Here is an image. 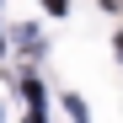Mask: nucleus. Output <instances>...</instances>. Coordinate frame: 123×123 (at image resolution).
I'll use <instances>...</instances> for the list:
<instances>
[{
    "mask_svg": "<svg viewBox=\"0 0 123 123\" xmlns=\"http://www.w3.org/2000/svg\"><path fill=\"white\" fill-rule=\"evenodd\" d=\"M43 6H48L54 16H64V6H70V0H43Z\"/></svg>",
    "mask_w": 123,
    "mask_h": 123,
    "instance_id": "1",
    "label": "nucleus"
}]
</instances>
